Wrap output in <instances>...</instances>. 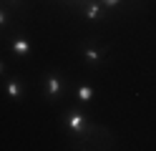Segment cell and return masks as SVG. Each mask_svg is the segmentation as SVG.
<instances>
[{"mask_svg": "<svg viewBox=\"0 0 156 151\" xmlns=\"http://www.w3.org/2000/svg\"><path fill=\"white\" fill-rule=\"evenodd\" d=\"M108 45H98L96 40H86V43L81 45V53H83V60L88 63L91 68H98V66H103V58H106V53H108Z\"/></svg>", "mask_w": 156, "mask_h": 151, "instance_id": "1", "label": "cell"}, {"mask_svg": "<svg viewBox=\"0 0 156 151\" xmlns=\"http://www.w3.org/2000/svg\"><path fill=\"white\" fill-rule=\"evenodd\" d=\"M43 93H45L48 101H58L66 93V78L58 76V73H48L45 81H43Z\"/></svg>", "mask_w": 156, "mask_h": 151, "instance_id": "2", "label": "cell"}, {"mask_svg": "<svg viewBox=\"0 0 156 151\" xmlns=\"http://www.w3.org/2000/svg\"><path fill=\"white\" fill-rule=\"evenodd\" d=\"M86 20H91V23H98V20H106L108 18V13H106V8L101 5V0H86V3L81 5Z\"/></svg>", "mask_w": 156, "mask_h": 151, "instance_id": "3", "label": "cell"}, {"mask_svg": "<svg viewBox=\"0 0 156 151\" xmlns=\"http://www.w3.org/2000/svg\"><path fill=\"white\" fill-rule=\"evenodd\" d=\"M10 53H13L15 58L30 56V40H28L25 35H13V40H10Z\"/></svg>", "mask_w": 156, "mask_h": 151, "instance_id": "4", "label": "cell"}, {"mask_svg": "<svg viewBox=\"0 0 156 151\" xmlns=\"http://www.w3.org/2000/svg\"><path fill=\"white\" fill-rule=\"evenodd\" d=\"M76 98H78V103H91L93 101V86L91 83H81L76 88Z\"/></svg>", "mask_w": 156, "mask_h": 151, "instance_id": "5", "label": "cell"}, {"mask_svg": "<svg viewBox=\"0 0 156 151\" xmlns=\"http://www.w3.org/2000/svg\"><path fill=\"white\" fill-rule=\"evenodd\" d=\"M5 93L10 96L13 101L23 98V83H20V81H18V78H10V81H8V83H5Z\"/></svg>", "mask_w": 156, "mask_h": 151, "instance_id": "6", "label": "cell"}, {"mask_svg": "<svg viewBox=\"0 0 156 151\" xmlns=\"http://www.w3.org/2000/svg\"><path fill=\"white\" fill-rule=\"evenodd\" d=\"M10 20H13V15H10V8H5L3 3H0V30H5L8 25H10Z\"/></svg>", "mask_w": 156, "mask_h": 151, "instance_id": "7", "label": "cell"}, {"mask_svg": "<svg viewBox=\"0 0 156 151\" xmlns=\"http://www.w3.org/2000/svg\"><path fill=\"white\" fill-rule=\"evenodd\" d=\"M0 3L10 10H25V0H0Z\"/></svg>", "mask_w": 156, "mask_h": 151, "instance_id": "8", "label": "cell"}, {"mask_svg": "<svg viewBox=\"0 0 156 151\" xmlns=\"http://www.w3.org/2000/svg\"><path fill=\"white\" fill-rule=\"evenodd\" d=\"M101 5H103L106 10H113V8H119V5H123V0H101Z\"/></svg>", "mask_w": 156, "mask_h": 151, "instance_id": "9", "label": "cell"}, {"mask_svg": "<svg viewBox=\"0 0 156 151\" xmlns=\"http://www.w3.org/2000/svg\"><path fill=\"white\" fill-rule=\"evenodd\" d=\"M68 3H78V5H83V3H86V0H68Z\"/></svg>", "mask_w": 156, "mask_h": 151, "instance_id": "10", "label": "cell"}, {"mask_svg": "<svg viewBox=\"0 0 156 151\" xmlns=\"http://www.w3.org/2000/svg\"><path fill=\"white\" fill-rule=\"evenodd\" d=\"M3 70H5V66H3V60H0V76H3Z\"/></svg>", "mask_w": 156, "mask_h": 151, "instance_id": "11", "label": "cell"}]
</instances>
